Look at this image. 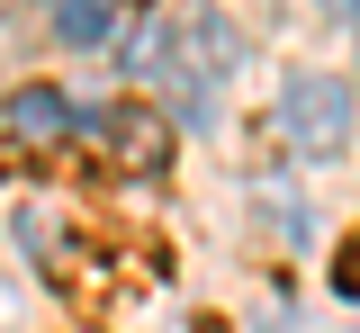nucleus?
<instances>
[{"instance_id": "7ed1b4c3", "label": "nucleus", "mask_w": 360, "mask_h": 333, "mask_svg": "<svg viewBox=\"0 0 360 333\" xmlns=\"http://www.w3.org/2000/svg\"><path fill=\"white\" fill-rule=\"evenodd\" d=\"M279 126H288L297 153H342V144H352V81H333V72H288Z\"/></svg>"}, {"instance_id": "20e7f679", "label": "nucleus", "mask_w": 360, "mask_h": 333, "mask_svg": "<svg viewBox=\"0 0 360 333\" xmlns=\"http://www.w3.org/2000/svg\"><path fill=\"white\" fill-rule=\"evenodd\" d=\"M0 117H9V144H18V153H54V144L72 136V99L54 91V81L9 91V108H0Z\"/></svg>"}, {"instance_id": "f03ea898", "label": "nucleus", "mask_w": 360, "mask_h": 333, "mask_svg": "<svg viewBox=\"0 0 360 333\" xmlns=\"http://www.w3.org/2000/svg\"><path fill=\"white\" fill-rule=\"evenodd\" d=\"M90 153H99V171H117V181H153V171L172 162V117L144 108V99H117V108L90 117Z\"/></svg>"}, {"instance_id": "0eeeda50", "label": "nucleus", "mask_w": 360, "mask_h": 333, "mask_svg": "<svg viewBox=\"0 0 360 333\" xmlns=\"http://www.w3.org/2000/svg\"><path fill=\"white\" fill-rule=\"evenodd\" d=\"M324 9H333V18H360V0H324Z\"/></svg>"}, {"instance_id": "39448f33", "label": "nucleus", "mask_w": 360, "mask_h": 333, "mask_svg": "<svg viewBox=\"0 0 360 333\" xmlns=\"http://www.w3.org/2000/svg\"><path fill=\"white\" fill-rule=\"evenodd\" d=\"M54 37L63 46H108L117 37V9L108 0H54Z\"/></svg>"}, {"instance_id": "423d86ee", "label": "nucleus", "mask_w": 360, "mask_h": 333, "mask_svg": "<svg viewBox=\"0 0 360 333\" xmlns=\"http://www.w3.org/2000/svg\"><path fill=\"white\" fill-rule=\"evenodd\" d=\"M333 288H342V297H360V235L333 252Z\"/></svg>"}, {"instance_id": "f257e3e1", "label": "nucleus", "mask_w": 360, "mask_h": 333, "mask_svg": "<svg viewBox=\"0 0 360 333\" xmlns=\"http://www.w3.org/2000/svg\"><path fill=\"white\" fill-rule=\"evenodd\" d=\"M234 54H243V37H234V18L225 9H189L172 27V46H162V63H172V81H180V108L198 117L207 99H217V81L234 72Z\"/></svg>"}]
</instances>
